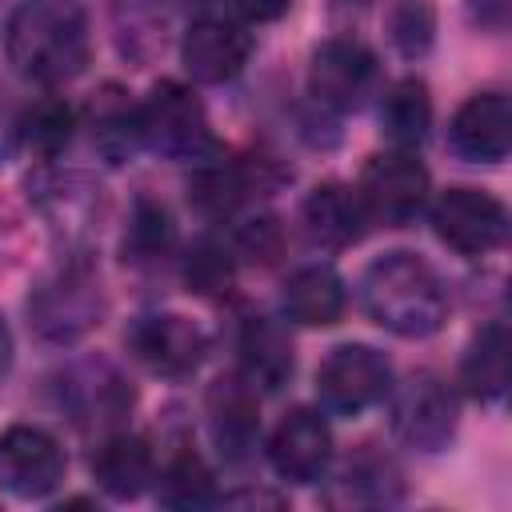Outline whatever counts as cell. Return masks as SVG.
Wrapping results in <instances>:
<instances>
[{"instance_id":"6da1fadb","label":"cell","mask_w":512,"mask_h":512,"mask_svg":"<svg viewBox=\"0 0 512 512\" xmlns=\"http://www.w3.org/2000/svg\"><path fill=\"white\" fill-rule=\"evenodd\" d=\"M8 64L36 84H64L88 64V16L80 0H20L4 24Z\"/></svg>"},{"instance_id":"7a4b0ae2","label":"cell","mask_w":512,"mask_h":512,"mask_svg":"<svg viewBox=\"0 0 512 512\" xmlns=\"http://www.w3.org/2000/svg\"><path fill=\"white\" fill-rule=\"evenodd\" d=\"M360 300L380 328L404 340H424L448 320V292L440 276L412 252H388L372 260L360 276Z\"/></svg>"},{"instance_id":"3957f363","label":"cell","mask_w":512,"mask_h":512,"mask_svg":"<svg viewBox=\"0 0 512 512\" xmlns=\"http://www.w3.org/2000/svg\"><path fill=\"white\" fill-rule=\"evenodd\" d=\"M100 312H104L100 280L80 260H68L56 272H48L32 288V296H28L32 328L44 340H56V344H68V340L84 336L88 328H96L100 324Z\"/></svg>"},{"instance_id":"277c9868","label":"cell","mask_w":512,"mask_h":512,"mask_svg":"<svg viewBox=\"0 0 512 512\" xmlns=\"http://www.w3.org/2000/svg\"><path fill=\"white\" fill-rule=\"evenodd\" d=\"M140 136L168 160H200L212 152L208 112L200 96L176 80H160L140 104Z\"/></svg>"},{"instance_id":"5b68a950","label":"cell","mask_w":512,"mask_h":512,"mask_svg":"<svg viewBox=\"0 0 512 512\" xmlns=\"http://www.w3.org/2000/svg\"><path fill=\"white\" fill-rule=\"evenodd\" d=\"M356 196H360L368 220L400 228V224L416 220V212L424 208V200H428V172L404 148L376 152V156H368V164L360 172Z\"/></svg>"},{"instance_id":"8992f818","label":"cell","mask_w":512,"mask_h":512,"mask_svg":"<svg viewBox=\"0 0 512 512\" xmlns=\"http://www.w3.org/2000/svg\"><path fill=\"white\" fill-rule=\"evenodd\" d=\"M388 384H392V368L384 352L368 344H340L316 368L320 404L336 416H360L364 408L380 404Z\"/></svg>"},{"instance_id":"52a82bcc","label":"cell","mask_w":512,"mask_h":512,"mask_svg":"<svg viewBox=\"0 0 512 512\" xmlns=\"http://www.w3.org/2000/svg\"><path fill=\"white\" fill-rule=\"evenodd\" d=\"M392 432L416 452H440L456 436V392L436 372H412L392 396Z\"/></svg>"},{"instance_id":"ba28073f","label":"cell","mask_w":512,"mask_h":512,"mask_svg":"<svg viewBox=\"0 0 512 512\" xmlns=\"http://www.w3.org/2000/svg\"><path fill=\"white\" fill-rule=\"evenodd\" d=\"M432 228L436 236L456 248L460 256H484L504 244L508 236V212L492 192L480 188H448L432 204Z\"/></svg>"},{"instance_id":"9c48e42d","label":"cell","mask_w":512,"mask_h":512,"mask_svg":"<svg viewBox=\"0 0 512 512\" xmlns=\"http://www.w3.org/2000/svg\"><path fill=\"white\" fill-rule=\"evenodd\" d=\"M64 480L60 444L36 424H12L0 436V488L20 500H40Z\"/></svg>"},{"instance_id":"30bf717a","label":"cell","mask_w":512,"mask_h":512,"mask_svg":"<svg viewBox=\"0 0 512 512\" xmlns=\"http://www.w3.org/2000/svg\"><path fill=\"white\" fill-rule=\"evenodd\" d=\"M376 84V56L356 44V40H324L312 52L308 64V88L316 96V104L336 108V112H352L364 104V96Z\"/></svg>"},{"instance_id":"8fae6325","label":"cell","mask_w":512,"mask_h":512,"mask_svg":"<svg viewBox=\"0 0 512 512\" xmlns=\"http://www.w3.org/2000/svg\"><path fill=\"white\" fill-rule=\"evenodd\" d=\"M128 348L156 376H188L200 368L208 344L192 320H184L176 312H156V316H140L132 324Z\"/></svg>"},{"instance_id":"7c38bea8","label":"cell","mask_w":512,"mask_h":512,"mask_svg":"<svg viewBox=\"0 0 512 512\" xmlns=\"http://www.w3.org/2000/svg\"><path fill=\"white\" fill-rule=\"evenodd\" d=\"M268 460L272 468L292 480V484H316L332 460V432L324 424L320 412L312 408H292L276 432H272V444H268Z\"/></svg>"},{"instance_id":"4fadbf2b","label":"cell","mask_w":512,"mask_h":512,"mask_svg":"<svg viewBox=\"0 0 512 512\" xmlns=\"http://www.w3.org/2000/svg\"><path fill=\"white\" fill-rule=\"evenodd\" d=\"M452 148L472 164H500L512 148V104L500 92L468 96L448 128Z\"/></svg>"},{"instance_id":"5bb4252c","label":"cell","mask_w":512,"mask_h":512,"mask_svg":"<svg viewBox=\"0 0 512 512\" xmlns=\"http://www.w3.org/2000/svg\"><path fill=\"white\" fill-rule=\"evenodd\" d=\"M248 52H252V36L236 20H224V16L196 20L184 32V48H180L188 76L200 80V84L232 80L248 64Z\"/></svg>"},{"instance_id":"9a60e30c","label":"cell","mask_w":512,"mask_h":512,"mask_svg":"<svg viewBox=\"0 0 512 512\" xmlns=\"http://www.w3.org/2000/svg\"><path fill=\"white\" fill-rule=\"evenodd\" d=\"M208 428L224 460H248L260 440L256 388L244 376H220L208 388Z\"/></svg>"},{"instance_id":"2e32d148","label":"cell","mask_w":512,"mask_h":512,"mask_svg":"<svg viewBox=\"0 0 512 512\" xmlns=\"http://www.w3.org/2000/svg\"><path fill=\"white\" fill-rule=\"evenodd\" d=\"M280 308L292 324H304V328H328L344 316L348 308V292H344V280L324 268V264H308V268H296L288 280H284V292H280Z\"/></svg>"},{"instance_id":"e0dca14e","label":"cell","mask_w":512,"mask_h":512,"mask_svg":"<svg viewBox=\"0 0 512 512\" xmlns=\"http://www.w3.org/2000/svg\"><path fill=\"white\" fill-rule=\"evenodd\" d=\"M92 480L112 500H136L152 484V448L132 432H112L92 452Z\"/></svg>"},{"instance_id":"ac0fdd59","label":"cell","mask_w":512,"mask_h":512,"mask_svg":"<svg viewBox=\"0 0 512 512\" xmlns=\"http://www.w3.org/2000/svg\"><path fill=\"white\" fill-rule=\"evenodd\" d=\"M64 404L76 424H112L132 408V388L108 364H84L68 372Z\"/></svg>"},{"instance_id":"d6986e66","label":"cell","mask_w":512,"mask_h":512,"mask_svg":"<svg viewBox=\"0 0 512 512\" xmlns=\"http://www.w3.org/2000/svg\"><path fill=\"white\" fill-rule=\"evenodd\" d=\"M364 220H368V212H364L360 196L344 184H320L304 200V228L324 248L356 244L364 236Z\"/></svg>"},{"instance_id":"ffe728a7","label":"cell","mask_w":512,"mask_h":512,"mask_svg":"<svg viewBox=\"0 0 512 512\" xmlns=\"http://www.w3.org/2000/svg\"><path fill=\"white\" fill-rule=\"evenodd\" d=\"M240 364H244V380L252 388H280L288 384L292 368H296V352H292V340L288 332L276 324V320H248L244 332H240Z\"/></svg>"},{"instance_id":"44dd1931","label":"cell","mask_w":512,"mask_h":512,"mask_svg":"<svg viewBox=\"0 0 512 512\" xmlns=\"http://www.w3.org/2000/svg\"><path fill=\"white\" fill-rule=\"evenodd\" d=\"M92 144L108 164H128L144 144L140 108H132V100L116 84H104L92 100Z\"/></svg>"},{"instance_id":"7402d4cb","label":"cell","mask_w":512,"mask_h":512,"mask_svg":"<svg viewBox=\"0 0 512 512\" xmlns=\"http://www.w3.org/2000/svg\"><path fill=\"white\" fill-rule=\"evenodd\" d=\"M432 128V96H428V84L416 80V76H404L396 80L384 100H380V132L396 144V148H416L424 144Z\"/></svg>"},{"instance_id":"603a6c76","label":"cell","mask_w":512,"mask_h":512,"mask_svg":"<svg viewBox=\"0 0 512 512\" xmlns=\"http://www.w3.org/2000/svg\"><path fill=\"white\" fill-rule=\"evenodd\" d=\"M460 384L468 396L488 400V404L504 396V388H508V332H504V324H484L472 336V344L460 360Z\"/></svg>"},{"instance_id":"cb8c5ba5","label":"cell","mask_w":512,"mask_h":512,"mask_svg":"<svg viewBox=\"0 0 512 512\" xmlns=\"http://www.w3.org/2000/svg\"><path fill=\"white\" fill-rule=\"evenodd\" d=\"M336 484L344 488V496H332V504H396L404 492L396 464L376 452L352 456Z\"/></svg>"},{"instance_id":"d4e9b609","label":"cell","mask_w":512,"mask_h":512,"mask_svg":"<svg viewBox=\"0 0 512 512\" xmlns=\"http://www.w3.org/2000/svg\"><path fill=\"white\" fill-rule=\"evenodd\" d=\"M72 128H76V112H72L64 100L48 96V100H36L32 108L20 112V120H16V140H20L32 156L52 160V156H60L64 144L72 140Z\"/></svg>"},{"instance_id":"484cf974","label":"cell","mask_w":512,"mask_h":512,"mask_svg":"<svg viewBox=\"0 0 512 512\" xmlns=\"http://www.w3.org/2000/svg\"><path fill=\"white\" fill-rule=\"evenodd\" d=\"M176 244V224L168 216L164 204L140 196L132 204V216H128V232H124V260L132 264H152V260H164Z\"/></svg>"},{"instance_id":"4316f807","label":"cell","mask_w":512,"mask_h":512,"mask_svg":"<svg viewBox=\"0 0 512 512\" xmlns=\"http://www.w3.org/2000/svg\"><path fill=\"white\" fill-rule=\"evenodd\" d=\"M160 500L168 508H204V504H212V472H208V464L192 448L176 452L164 464V472H160Z\"/></svg>"},{"instance_id":"83f0119b","label":"cell","mask_w":512,"mask_h":512,"mask_svg":"<svg viewBox=\"0 0 512 512\" xmlns=\"http://www.w3.org/2000/svg\"><path fill=\"white\" fill-rule=\"evenodd\" d=\"M240 196H244L240 168L228 164V160H216L212 152L200 156V168L192 176V200H196V208H204L208 216H224V212H232L240 204Z\"/></svg>"},{"instance_id":"f1b7e54d","label":"cell","mask_w":512,"mask_h":512,"mask_svg":"<svg viewBox=\"0 0 512 512\" xmlns=\"http://www.w3.org/2000/svg\"><path fill=\"white\" fill-rule=\"evenodd\" d=\"M116 36H120V52L144 64L164 48V16L144 0H128L116 16Z\"/></svg>"},{"instance_id":"f546056e","label":"cell","mask_w":512,"mask_h":512,"mask_svg":"<svg viewBox=\"0 0 512 512\" xmlns=\"http://www.w3.org/2000/svg\"><path fill=\"white\" fill-rule=\"evenodd\" d=\"M432 36H436V8L428 0H400L392 12H388V40L396 44L400 56L416 60L432 48Z\"/></svg>"},{"instance_id":"4dcf8cb0","label":"cell","mask_w":512,"mask_h":512,"mask_svg":"<svg viewBox=\"0 0 512 512\" xmlns=\"http://www.w3.org/2000/svg\"><path fill=\"white\" fill-rule=\"evenodd\" d=\"M184 280L200 296H220L232 288V256L216 240H196L184 260Z\"/></svg>"},{"instance_id":"1f68e13d","label":"cell","mask_w":512,"mask_h":512,"mask_svg":"<svg viewBox=\"0 0 512 512\" xmlns=\"http://www.w3.org/2000/svg\"><path fill=\"white\" fill-rule=\"evenodd\" d=\"M236 248L248 256V260H260V264H272L284 248V232H280V220L276 216H252L236 228Z\"/></svg>"},{"instance_id":"d6a6232c","label":"cell","mask_w":512,"mask_h":512,"mask_svg":"<svg viewBox=\"0 0 512 512\" xmlns=\"http://www.w3.org/2000/svg\"><path fill=\"white\" fill-rule=\"evenodd\" d=\"M240 20H248V24H268V20H280L288 8H292V0H224Z\"/></svg>"},{"instance_id":"836d02e7","label":"cell","mask_w":512,"mask_h":512,"mask_svg":"<svg viewBox=\"0 0 512 512\" xmlns=\"http://www.w3.org/2000/svg\"><path fill=\"white\" fill-rule=\"evenodd\" d=\"M224 504H268V508H280V496H260V492H236V496H228Z\"/></svg>"},{"instance_id":"e575fe53","label":"cell","mask_w":512,"mask_h":512,"mask_svg":"<svg viewBox=\"0 0 512 512\" xmlns=\"http://www.w3.org/2000/svg\"><path fill=\"white\" fill-rule=\"evenodd\" d=\"M16 136V120H8V112H4V104H0V156L8 152V140Z\"/></svg>"},{"instance_id":"d590c367","label":"cell","mask_w":512,"mask_h":512,"mask_svg":"<svg viewBox=\"0 0 512 512\" xmlns=\"http://www.w3.org/2000/svg\"><path fill=\"white\" fill-rule=\"evenodd\" d=\"M8 360H12V340H8V328L0 320V376L8 372Z\"/></svg>"}]
</instances>
